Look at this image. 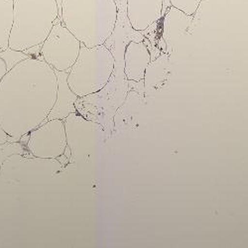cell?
<instances>
[{
    "instance_id": "cell-4",
    "label": "cell",
    "mask_w": 248,
    "mask_h": 248,
    "mask_svg": "<svg viewBox=\"0 0 248 248\" xmlns=\"http://www.w3.org/2000/svg\"><path fill=\"white\" fill-rule=\"evenodd\" d=\"M115 69V59L105 45L80 46L78 56L68 72L70 89L78 97L97 93L109 82Z\"/></svg>"
},
{
    "instance_id": "cell-7",
    "label": "cell",
    "mask_w": 248,
    "mask_h": 248,
    "mask_svg": "<svg viewBox=\"0 0 248 248\" xmlns=\"http://www.w3.org/2000/svg\"><path fill=\"white\" fill-rule=\"evenodd\" d=\"M67 144L73 159L88 153V150L95 143L100 132L98 124L73 112L64 119Z\"/></svg>"
},
{
    "instance_id": "cell-14",
    "label": "cell",
    "mask_w": 248,
    "mask_h": 248,
    "mask_svg": "<svg viewBox=\"0 0 248 248\" xmlns=\"http://www.w3.org/2000/svg\"><path fill=\"white\" fill-rule=\"evenodd\" d=\"M24 150L19 144L18 141L10 142L7 141L5 143L0 144V165H1L9 156L13 154H23Z\"/></svg>"
},
{
    "instance_id": "cell-17",
    "label": "cell",
    "mask_w": 248,
    "mask_h": 248,
    "mask_svg": "<svg viewBox=\"0 0 248 248\" xmlns=\"http://www.w3.org/2000/svg\"><path fill=\"white\" fill-rule=\"evenodd\" d=\"M171 4L169 0H162V16L166 14V12L170 9Z\"/></svg>"
},
{
    "instance_id": "cell-8",
    "label": "cell",
    "mask_w": 248,
    "mask_h": 248,
    "mask_svg": "<svg viewBox=\"0 0 248 248\" xmlns=\"http://www.w3.org/2000/svg\"><path fill=\"white\" fill-rule=\"evenodd\" d=\"M151 60L145 41H130L123 53V73L126 78L135 82L143 80Z\"/></svg>"
},
{
    "instance_id": "cell-11",
    "label": "cell",
    "mask_w": 248,
    "mask_h": 248,
    "mask_svg": "<svg viewBox=\"0 0 248 248\" xmlns=\"http://www.w3.org/2000/svg\"><path fill=\"white\" fill-rule=\"evenodd\" d=\"M13 25V0H0V51L9 47Z\"/></svg>"
},
{
    "instance_id": "cell-9",
    "label": "cell",
    "mask_w": 248,
    "mask_h": 248,
    "mask_svg": "<svg viewBox=\"0 0 248 248\" xmlns=\"http://www.w3.org/2000/svg\"><path fill=\"white\" fill-rule=\"evenodd\" d=\"M131 27L143 32L162 18V0H125Z\"/></svg>"
},
{
    "instance_id": "cell-18",
    "label": "cell",
    "mask_w": 248,
    "mask_h": 248,
    "mask_svg": "<svg viewBox=\"0 0 248 248\" xmlns=\"http://www.w3.org/2000/svg\"><path fill=\"white\" fill-rule=\"evenodd\" d=\"M57 5H58V9H59V18L61 19V12H62V2H63V0H56Z\"/></svg>"
},
{
    "instance_id": "cell-5",
    "label": "cell",
    "mask_w": 248,
    "mask_h": 248,
    "mask_svg": "<svg viewBox=\"0 0 248 248\" xmlns=\"http://www.w3.org/2000/svg\"><path fill=\"white\" fill-rule=\"evenodd\" d=\"M80 46L79 41L59 20L41 45L40 56L55 71L69 72L78 56Z\"/></svg>"
},
{
    "instance_id": "cell-3",
    "label": "cell",
    "mask_w": 248,
    "mask_h": 248,
    "mask_svg": "<svg viewBox=\"0 0 248 248\" xmlns=\"http://www.w3.org/2000/svg\"><path fill=\"white\" fill-rule=\"evenodd\" d=\"M59 20L56 0H13L9 48L24 52L42 45Z\"/></svg>"
},
{
    "instance_id": "cell-13",
    "label": "cell",
    "mask_w": 248,
    "mask_h": 248,
    "mask_svg": "<svg viewBox=\"0 0 248 248\" xmlns=\"http://www.w3.org/2000/svg\"><path fill=\"white\" fill-rule=\"evenodd\" d=\"M28 57L30 56H28L26 53L10 49L9 47L4 51H0V58L4 60L8 71L11 70L16 64H18L19 62L25 60Z\"/></svg>"
},
{
    "instance_id": "cell-6",
    "label": "cell",
    "mask_w": 248,
    "mask_h": 248,
    "mask_svg": "<svg viewBox=\"0 0 248 248\" xmlns=\"http://www.w3.org/2000/svg\"><path fill=\"white\" fill-rule=\"evenodd\" d=\"M26 147L39 159H56L68 148L65 123L62 119H50L30 131Z\"/></svg>"
},
{
    "instance_id": "cell-16",
    "label": "cell",
    "mask_w": 248,
    "mask_h": 248,
    "mask_svg": "<svg viewBox=\"0 0 248 248\" xmlns=\"http://www.w3.org/2000/svg\"><path fill=\"white\" fill-rule=\"evenodd\" d=\"M10 140V136L2 129L1 125H0V144L5 143Z\"/></svg>"
},
{
    "instance_id": "cell-1",
    "label": "cell",
    "mask_w": 248,
    "mask_h": 248,
    "mask_svg": "<svg viewBox=\"0 0 248 248\" xmlns=\"http://www.w3.org/2000/svg\"><path fill=\"white\" fill-rule=\"evenodd\" d=\"M57 90L56 72L41 58L28 57L7 72L0 81V125L10 142L47 120Z\"/></svg>"
},
{
    "instance_id": "cell-12",
    "label": "cell",
    "mask_w": 248,
    "mask_h": 248,
    "mask_svg": "<svg viewBox=\"0 0 248 248\" xmlns=\"http://www.w3.org/2000/svg\"><path fill=\"white\" fill-rule=\"evenodd\" d=\"M169 1L171 7H174L186 15L193 16L197 12L202 0H169Z\"/></svg>"
},
{
    "instance_id": "cell-15",
    "label": "cell",
    "mask_w": 248,
    "mask_h": 248,
    "mask_svg": "<svg viewBox=\"0 0 248 248\" xmlns=\"http://www.w3.org/2000/svg\"><path fill=\"white\" fill-rule=\"evenodd\" d=\"M7 72H8V69H7V66L5 64L4 60L0 58V81L2 80V78L7 74Z\"/></svg>"
},
{
    "instance_id": "cell-2",
    "label": "cell",
    "mask_w": 248,
    "mask_h": 248,
    "mask_svg": "<svg viewBox=\"0 0 248 248\" xmlns=\"http://www.w3.org/2000/svg\"><path fill=\"white\" fill-rule=\"evenodd\" d=\"M117 20L115 0H63L61 21L86 47L105 44Z\"/></svg>"
},
{
    "instance_id": "cell-10",
    "label": "cell",
    "mask_w": 248,
    "mask_h": 248,
    "mask_svg": "<svg viewBox=\"0 0 248 248\" xmlns=\"http://www.w3.org/2000/svg\"><path fill=\"white\" fill-rule=\"evenodd\" d=\"M56 72L58 80V90L55 105L50 111L47 120L50 119H62L64 120L68 115L77 111L76 103L78 97L70 89L67 77L68 72Z\"/></svg>"
}]
</instances>
